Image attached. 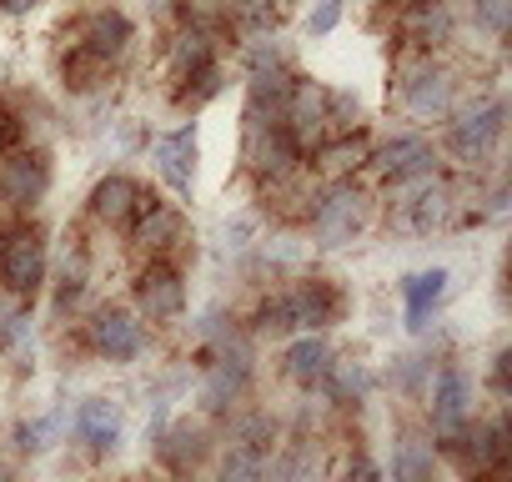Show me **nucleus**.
Wrapping results in <instances>:
<instances>
[{"instance_id":"nucleus-1","label":"nucleus","mask_w":512,"mask_h":482,"mask_svg":"<svg viewBox=\"0 0 512 482\" xmlns=\"http://www.w3.org/2000/svg\"><path fill=\"white\" fill-rule=\"evenodd\" d=\"M332 317H337V292L327 282H307L292 297L262 307V327H307L312 332V327H327Z\"/></svg>"},{"instance_id":"nucleus-2","label":"nucleus","mask_w":512,"mask_h":482,"mask_svg":"<svg viewBox=\"0 0 512 482\" xmlns=\"http://www.w3.org/2000/svg\"><path fill=\"white\" fill-rule=\"evenodd\" d=\"M46 277V241L41 231L21 226L11 231L6 241H0V282H6L11 292H36Z\"/></svg>"},{"instance_id":"nucleus-3","label":"nucleus","mask_w":512,"mask_h":482,"mask_svg":"<svg viewBox=\"0 0 512 482\" xmlns=\"http://www.w3.org/2000/svg\"><path fill=\"white\" fill-rule=\"evenodd\" d=\"M502 116H507V106L502 101H487L482 111H467L452 131H447V146H452V156L457 161H487L492 151H497V141H502Z\"/></svg>"},{"instance_id":"nucleus-4","label":"nucleus","mask_w":512,"mask_h":482,"mask_svg":"<svg viewBox=\"0 0 512 482\" xmlns=\"http://www.w3.org/2000/svg\"><path fill=\"white\" fill-rule=\"evenodd\" d=\"M46 186H51V166H46L41 151H16V156L0 161V196L6 201L31 206V201L46 196Z\"/></svg>"},{"instance_id":"nucleus-5","label":"nucleus","mask_w":512,"mask_h":482,"mask_svg":"<svg viewBox=\"0 0 512 482\" xmlns=\"http://www.w3.org/2000/svg\"><path fill=\"white\" fill-rule=\"evenodd\" d=\"M302 141L282 126V121H251V136H246V156L256 171H267V176H282L292 161H297Z\"/></svg>"},{"instance_id":"nucleus-6","label":"nucleus","mask_w":512,"mask_h":482,"mask_svg":"<svg viewBox=\"0 0 512 482\" xmlns=\"http://www.w3.org/2000/svg\"><path fill=\"white\" fill-rule=\"evenodd\" d=\"M151 161H156V171H161V181L171 191H191V181H196V126L156 136L151 141Z\"/></svg>"},{"instance_id":"nucleus-7","label":"nucleus","mask_w":512,"mask_h":482,"mask_svg":"<svg viewBox=\"0 0 512 482\" xmlns=\"http://www.w3.org/2000/svg\"><path fill=\"white\" fill-rule=\"evenodd\" d=\"M362 226V196L357 191H332L322 206H317V236L322 247H342V241H352V231Z\"/></svg>"},{"instance_id":"nucleus-8","label":"nucleus","mask_w":512,"mask_h":482,"mask_svg":"<svg viewBox=\"0 0 512 482\" xmlns=\"http://www.w3.org/2000/svg\"><path fill=\"white\" fill-rule=\"evenodd\" d=\"M91 337H96V347H101L111 362H131V357L141 352V322H136L131 312H116V307H106V312L91 322Z\"/></svg>"},{"instance_id":"nucleus-9","label":"nucleus","mask_w":512,"mask_h":482,"mask_svg":"<svg viewBox=\"0 0 512 482\" xmlns=\"http://www.w3.org/2000/svg\"><path fill=\"white\" fill-rule=\"evenodd\" d=\"M377 166L392 176V181H417V176H432V146L422 136H392L382 151H377Z\"/></svg>"},{"instance_id":"nucleus-10","label":"nucleus","mask_w":512,"mask_h":482,"mask_svg":"<svg viewBox=\"0 0 512 482\" xmlns=\"http://www.w3.org/2000/svg\"><path fill=\"white\" fill-rule=\"evenodd\" d=\"M467 397H472L467 377H462L457 367H442V372H437V387H432V422H437L442 437H452V432L462 427V417H467Z\"/></svg>"},{"instance_id":"nucleus-11","label":"nucleus","mask_w":512,"mask_h":482,"mask_svg":"<svg viewBox=\"0 0 512 482\" xmlns=\"http://www.w3.org/2000/svg\"><path fill=\"white\" fill-rule=\"evenodd\" d=\"M136 302H141V312H146L151 322H171V317L186 307V292H181L176 272L151 267V272L141 277V287H136Z\"/></svg>"},{"instance_id":"nucleus-12","label":"nucleus","mask_w":512,"mask_h":482,"mask_svg":"<svg viewBox=\"0 0 512 482\" xmlns=\"http://www.w3.org/2000/svg\"><path fill=\"white\" fill-rule=\"evenodd\" d=\"M467 442H472L467 447V472L472 477H502L507 472V422L502 417L487 422V427H477Z\"/></svg>"},{"instance_id":"nucleus-13","label":"nucleus","mask_w":512,"mask_h":482,"mask_svg":"<svg viewBox=\"0 0 512 482\" xmlns=\"http://www.w3.org/2000/svg\"><path fill=\"white\" fill-rule=\"evenodd\" d=\"M447 272L442 267H432V272H412V277H402V302H407V327H427V317H432V307L447 297Z\"/></svg>"},{"instance_id":"nucleus-14","label":"nucleus","mask_w":512,"mask_h":482,"mask_svg":"<svg viewBox=\"0 0 512 482\" xmlns=\"http://www.w3.org/2000/svg\"><path fill=\"white\" fill-rule=\"evenodd\" d=\"M76 432L96 447V452H111L121 442V407L106 402V397H86L81 412H76Z\"/></svg>"},{"instance_id":"nucleus-15","label":"nucleus","mask_w":512,"mask_h":482,"mask_svg":"<svg viewBox=\"0 0 512 482\" xmlns=\"http://www.w3.org/2000/svg\"><path fill=\"white\" fill-rule=\"evenodd\" d=\"M126 41H131V21L116 16V11H106V16H96V21L86 26V56H91L96 66L116 61V56L126 51Z\"/></svg>"},{"instance_id":"nucleus-16","label":"nucleus","mask_w":512,"mask_h":482,"mask_svg":"<svg viewBox=\"0 0 512 482\" xmlns=\"http://www.w3.org/2000/svg\"><path fill=\"white\" fill-rule=\"evenodd\" d=\"M452 106V76L447 71H422L417 81H407V111L412 116H442Z\"/></svg>"},{"instance_id":"nucleus-17","label":"nucleus","mask_w":512,"mask_h":482,"mask_svg":"<svg viewBox=\"0 0 512 482\" xmlns=\"http://www.w3.org/2000/svg\"><path fill=\"white\" fill-rule=\"evenodd\" d=\"M136 196H141V186H136L131 176H106V181H96V191H91V211H96L101 221H126L131 206H136Z\"/></svg>"},{"instance_id":"nucleus-18","label":"nucleus","mask_w":512,"mask_h":482,"mask_svg":"<svg viewBox=\"0 0 512 482\" xmlns=\"http://www.w3.org/2000/svg\"><path fill=\"white\" fill-rule=\"evenodd\" d=\"M407 31H412V41L437 46V41L452 36V11L442 6V0H412L407 6Z\"/></svg>"},{"instance_id":"nucleus-19","label":"nucleus","mask_w":512,"mask_h":482,"mask_svg":"<svg viewBox=\"0 0 512 482\" xmlns=\"http://www.w3.org/2000/svg\"><path fill=\"white\" fill-rule=\"evenodd\" d=\"M327 367H332V347H327L322 337H302V342H292V352H287V372H292V382L312 387V382L327 377Z\"/></svg>"},{"instance_id":"nucleus-20","label":"nucleus","mask_w":512,"mask_h":482,"mask_svg":"<svg viewBox=\"0 0 512 482\" xmlns=\"http://www.w3.org/2000/svg\"><path fill=\"white\" fill-rule=\"evenodd\" d=\"M246 377H251V367H246V357H241V352H236V357H221V362L211 367V377H206V392H201V397H206V407H216V412H221V407L246 387Z\"/></svg>"},{"instance_id":"nucleus-21","label":"nucleus","mask_w":512,"mask_h":482,"mask_svg":"<svg viewBox=\"0 0 512 482\" xmlns=\"http://www.w3.org/2000/svg\"><path fill=\"white\" fill-rule=\"evenodd\" d=\"M447 216H452V196H447L442 186H422V191L412 196V226H417V231H437Z\"/></svg>"},{"instance_id":"nucleus-22","label":"nucleus","mask_w":512,"mask_h":482,"mask_svg":"<svg viewBox=\"0 0 512 482\" xmlns=\"http://www.w3.org/2000/svg\"><path fill=\"white\" fill-rule=\"evenodd\" d=\"M392 477L397 482H432V452L422 442H402L392 452Z\"/></svg>"},{"instance_id":"nucleus-23","label":"nucleus","mask_w":512,"mask_h":482,"mask_svg":"<svg viewBox=\"0 0 512 482\" xmlns=\"http://www.w3.org/2000/svg\"><path fill=\"white\" fill-rule=\"evenodd\" d=\"M267 482H322V462L312 447H297L267 472Z\"/></svg>"},{"instance_id":"nucleus-24","label":"nucleus","mask_w":512,"mask_h":482,"mask_svg":"<svg viewBox=\"0 0 512 482\" xmlns=\"http://www.w3.org/2000/svg\"><path fill=\"white\" fill-rule=\"evenodd\" d=\"M136 236L146 241V247H166V241H176V236H181V216H176V211H166V206L156 201V206L136 221Z\"/></svg>"},{"instance_id":"nucleus-25","label":"nucleus","mask_w":512,"mask_h":482,"mask_svg":"<svg viewBox=\"0 0 512 482\" xmlns=\"http://www.w3.org/2000/svg\"><path fill=\"white\" fill-rule=\"evenodd\" d=\"M221 482H267V452L241 442V447L226 457V472H221Z\"/></svg>"},{"instance_id":"nucleus-26","label":"nucleus","mask_w":512,"mask_h":482,"mask_svg":"<svg viewBox=\"0 0 512 482\" xmlns=\"http://www.w3.org/2000/svg\"><path fill=\"white\" fill-rule=\"evenodd\" d=\"M171 66H176V76H181V81H186V76H196V71H206V66H211V41H206L201 31L181 36V41H176V51H171Z\"/></svg>"},{"instance_id":"nucleus-27","label":"nucleus","mask_w":512,"mask_h":482,"mask_svg":"<svg viewBox=\"0 0 512 482\" xmlns=\"http://www.w3.org/2000/svg\"><path fill=\"white\" fill-rule=\"evenodd\" d=\"M322 382H327V392H332V397H367V387H372V377H367V367H362V362H342V367L332 362Z\"/></svg>"},{"instance_id":"nucleus-28","label":"nucleus","mask_w":512,"mask_h":482,"mask_svg":"<svg viewBox=\"0 0 512 482\" xmlns=\"http://www.w3.org/2000/svg\"><path fill=\"white\" fill-rule=\"evenodd\" d=\"M201 452V432L196 427H171V437L161 442V457L171 462V467H181L186 457H196Z\"/></svg>"},{"instance_id":"nucleus-29","label":"nucleus","mask_w":512,"mask_h":482,"mask_svg":"<svg viewBox=\"0 0 512 482\" xmlns=\"http://www.w3.org/2000/svg\"><path fill=\"white\" fill-rule=\"evenodd\" d=\"M56 432H61V417H41V422H26V427H21V447H26V452H46V447L56 442Z\"/></svg>"},{"instance_id":"nucleus-30","label":"nucleus","mask_w":512,"mask_h":482,"mask_svg":"<svg viewBox=\"0 0 512 482\" xmlns=\"http://www.w3.org/2000/svg\"><path fill=\"white\" fill-rule=\"evenodd\" d=\"M342 21V0H317V11L307 16V36H332Z\"/></svg>"},{"instance_id":"nucleus-31","label":"nucleus","mask_w":512,"mask_h":482,"mask_svg":"<svg viewBox=\"0 0 512 482\" xmlns=\"http://www.w3.org/2000/svg\"><path fill=\"white\" fill-rule=\"evenodd\" d=\"M472 6H477V21H482L492 36L507 31V0H472Z\"/></svg>"},{"instance_id":"nucleus-32","label":"nucleus","mask_w":512,"mask_h":482,"mask_svg":"<svg viewBox=\"0 0 512 482\" xmlns=\"http://www.w3.org/2000/svg\"><path fill=\"white\" fill-rule=\"evenodd\" d=\"M31 337V317H6L0 322V347H21Z\"/></svg>"},{"instance_id":"nucleus-33","label":"nucleus","mask_w":512,"mask_h":482,"mask_svg":"<svg viewBox=\"0 0 512 482\" xmlns=\"http://www.w3.org/2000/svg\"><path fill=\"white\" fill-rule=\"evenodd\" d=\"M221 236H226V247H246V236H251V216L226 221V226H221Z\"/></svg>"},{"instance_id":"nucleus-34","label":"nucleus","mask_w":512,"mask_h":482,"mask_svg":"<svg viewBox=\"0 0 512 482\" xmlns=\"http://www.w3.org/2000/svg\"><path fill=\"white\" fill-rule=\"evenodd\" d=\"M347 482H382V467H377L372 457H357L352 472H347Z\"/></svg>"},{"instance_id":"nucleus-35","label":"nucleus","mask_w":512,"mask_h":482,"mask_svg":"<svg viewBox=\"0 0 512 482\" xmlns=\"http://www.w3.org/2000/svg\"><path fill=\"white\" fill-rule=\"evenodd\" d=\"M241 16L262 26V21H267V0H241Z\"/></svg>"},{"instance_id":"nucleus-36","label":"nucleus","mask_w":512,"mask_h":482,"mask_svg":"<svg viewBox=\"0 0 512 482\" xmlns=\"http://www.w3.org/2000/svg\"><path fill=\"white\" fill-rule=\"evenodd\" d=\"M36 6H41V0H0V11H6V16H26Z\"/></svg>"},{"instance_id":"nucleus-37","label":"nucleus","mask_w":512,"mask_h":482,"mask_svg":"<svg viewBox=\"0 0 512 482\" xmlns=\"http://www.w3.org/2000/svg\"><path fill=\"white\" fill-rule=\"evenodd\" d=\"M0 482H11V472H6V467H0Z\"/></svg>"}]
</instances>
